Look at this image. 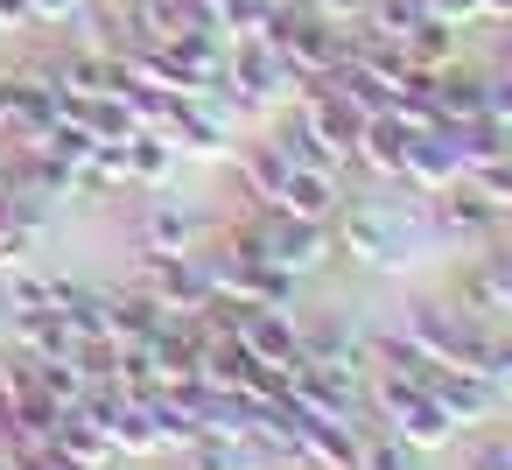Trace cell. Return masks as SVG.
I'll list each match as a JSON object with an SVG mask.
<instances>
[{
    "mask_svg": "<svg viewBox=\"0 0 512 470\" xmlns=\"http://www.w3.org/2000/svg\"><path fill=\"white\" fill-rule=\"evenodd\" d=\"M365 407H372V414L386 421V435H400L407 449H442V442L456 435V421L435 407V393L414 386V379H393V372H372Z\"/></svg>",
    "mask_w": 512,
    "mask_h": 470,
    "instance_id": "1",
    "label": "cell"
},
{
    "mask_svg": "<svg viewBox=\"0 0 512 470\" xmlns=\"http://www.w3.org/2000/svg\"><path fill=\"white\" fill-rule=\"evenodd\" d=\"M225 239H239L253 260H267V267H281V274H309V267L330 253L323 218H295V211H260V218L232 225Z\"/></svg>",
    "mask_w": 512,
    "mask_h": 470,
    "instance_id": "2",
    "label": "cell"
},
{
    "mask_svg": "<svg viewBox=\"0 0 512 470\" xmlns=\"http://www.w3.org/2000/svg\"><path fill=\"white\" fill-rule=\"evenodd\" d=\"M337 239H344V253L365 260V267H400L407 246L421 239V218H414L407 204H351V211L337 218Z\"/></svg>",
    "mask_w": 512,
    "mask_h": 470,
    "instance_id": "3",
    "label": "cell"
},
{
    "mask_svg": "<svg viewBox=\"0 0 512 470\" xmlns=\"http://www.w3.org/2000/svg\"><path fill=\"white\" fill-rule=\"evenodd\" d=\"M141 295L162 302L169 316H197L211 309V281L197 253H141Z\"/></svg>",
    "mask_w": 512,
    "mask_h": 470,
    "instance_id": "4",
    "label": "cell"
},
{
    "mask_svg": "<svg viewBox=\"0 0 512 470\" xmlns=\"http://www.w3.org/2000/svg\"><path fill=\"white\" fill-rule=\"evenodd\" d=\"M232 337L260 365H295V351H302V330L288 309H232Z\"/></svg>",
    "mask_w": 512,
    "mask_h": 470,
    "instance_id": "5",
    "label": "cell"
},
{
    "mask_svg": "<svg viewBox=\"0 0 512 470\" xmlns=\"http://www.w3.org/2000/svg\"><path fill=\"white\" fill-rule=\"evenodd\" d=\"M421 386L435 393V407H442L449 421H484V414L498 407V386H491L484 372H470V365H428Z\"/></svg>",
    "mask_w": 512,
    "mask_h": 470,
    "instance_id": "6",
    "label": "cell"
},
{
    "mask_svg": "<svg viewBox=\"0 0 512 470\" xmlns=\"http://www.w3.org/2000/svg\"><path fill=\"white\" fill-rule=\"evenodd\" d=\"M428 204V218H435V232H498L505 225V211L477 190V183H449V190H435V197H421Z\"/></svg>",
    "mask_w": 512,
    "mask_h": 470,
    "instance_id": "7",
    "label": "cell"
},
{
    "mask_svg": "<svg viewBox=\"0 0 512 470\" xmlns=\"http://www.w3.org/2000/svg\"><path fill=\"white\" fill-rule=\"evenodd\" d=\"M463 309L491 316V323H512V253H484L463 274Z\"/></svg>",
    "mask_w": 512,
    "mask_h": 470,
    "instance_id": "8",
    "label": "cell"
},
{
    "mask_svg": "<svg viewBox=\"0 0 512 470\" xmlns=\"http://www.w3.org/2000/svg\"><path fill=\"white\" fill-rule=\"evenodd\" d=\"M134 239H141V253H190L197 246V218L183 204H148L141 225H134Z\"/></svg>",
    "mask_w": 512,
    "mask_h": 470,
    "instance_id": "9",
    "label": "cell"
},
{
    "mask_svg": "<svg viewBox=\"0 0 512 470\" xmlns=\"http://www.w3.org/2000/svg\"><path fill=\"white\" fill-rule=\"evenodd\" d=\"M183 470H260V449L232 435H197L183 442Z\"/></svg>",
    "mask_w": 512,
    "mask_h": 470,
    "instance_id": "10",
    "label": "cell"
},
{
    "mask_svg": "<svg viewBox=\"0 0 512 470\" xmlns=\"http://www.w3.org/2000/svg\"><path fill=\"white\" fill-rule=\"evenodd\" d=\"M351 470H414V463H407V442H400V435H365V428H358Z\"/></svg>",
    "mask_w": 512,
    "mask_h": 470,
    "instance_id": "11",
    "label": "cell"
},
{
    "mask_svg": "<svg viewBox=\"0 0 512 470\" xmlns=\"http://www.w3.org/2000/svg\"><path fill=\"white\" fill-rule=\"evenodd\" d=\"M470 470H512V435H484L470 449Z\"/></svg>",
    "mask_w": 512,
    "mask_h": 470,
    "instance_id": "12",
    "label": "cell"
},
{
    "mask_svg": "<svg viewBox=\"0 0 512 470\" xmlns=\"http://www.w3.org/2000/svg\"><path fill=\"white\" fill-rule=\"evenodd\" d=\"M85 0H29V22H71Z\"/></svg>",
    "mask_w": 512,
    "mask_h": 470,
    "instance_id": "13",
    "label": "cell"
},
{
    "mask_svg": "<svg viewBox=\"0 0 512 470\" xmlns=\"http://www.w3.org/2000/svg\"><path fill=\"white\" fill-rule=\"evenodd\" d=\"M29 470H92V463H78L71 449H57V442H50L43 456H29Z\"/></svg>",
    "mask_w": 512,
    "mask_h": 470,
    "instance_id": "14",
    "label": "cell"
},
{
    "mask_svg": "<svg viewBox=\"0 0 512 470\" xmlns=\"http://www.w3.org/2000/svg\"><path fill=\"white\" fill-rule=\"evenodd\" d=\"M0 29H29V0H0Z\"/></svg>",
    "mask_w": 512,
    "mask_h": 470,
    "instance_id": "15",
    "label": "cell"
},
{
    "mask_svg": "<svg viewBox=\"0 0 512 470\" xmlns=\"http://www.w3.org/2000/svg\"><path fill=\"white\" fill-rule=\"evenodd\" d=\"M0 470H29V463H22V456H15V449H0Z\"/></svg>",
    "mask_w": 512,
    "mask_h": 470,
    "instance_id": "16",
    "label": "cell"
}]
</instances>
